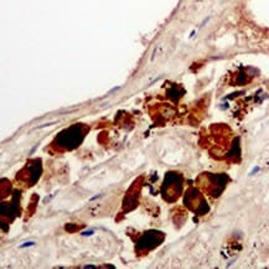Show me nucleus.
Listing matches in <instances>:
<instances>
[{
    "mask_svg": "<svg viewBox=\"0 0 269 269\" xmlns=\"http://www.w3.org/2000/svg\"><path fill=\"white\" fill-rule=\"evenodd\" d=\"M258 170H259V168H258V166H256V168H254V169H253L252 171H250V175H253V174H256V173H257V171H258Z\"/></svg>",
    "mask_w": 269,
    "mask_h": 269,
    "instance_id": "39448f33",
    "label": "nucleus"
},
{
    "mask_svg": "<svg viewBox=\"0 0 269 269\" xmlns=\"http://www.w3.org/2000/svg\"><path fill=\"white\" fill-rule=\"evenodd\" d=\"M34 245H35V242L30 241V242H25L24 244H21L19 248H27V247H34Z\"/></svg>",
    "mask_w": 269,
    "mask_h": 269,
    "instance_id": "7ed1b4c3",
    "label": "nucleus"
},
{
    "mask_svg": "<svg viewBox=\"0 0 269 269\" xmlns=\"http://www.w3.org/2000/svg\"><path fill=\"white\" fill-rule=\"evenodd\" d=\"M85 268H87V269H92V268H96L94 266H86Z\"/></svg>",
    "mask_w": 269,
    "mask_h": 269,
    "instance_id": "0eeeda50",
    "label": "nucleus"
},
{
    "mask_svg": "<svg viewBox=\"0 0 269 269\" xmlns=\"http://www.w3.org/2000/svg\"><path fill=\"white\" fill-rule=\"evenodd\" d=\"M185 202H186V205H189L193 211L198 212L200 215H203V213H206L208 211L206 202L201 198V196L198 195V192L196 190H191V191L187 192Z\"/></svg>",
    "mask_w": 269,
    "mask_h": 269,
    "instance_id": "f257e3e1",
    "label": "nucleus"
},
{
    "mask_svg": "<svg viewBox=\"0 0 269 269\" xmlns=\"http://www.w3.org/2000/svg\"><path fill=\"white\" fill-rule=\"evenodd\" d=\"M210 180V185H208V190L212 196H218L222 192V190L226 186V176L225 175H208L207 176ZM207 189V185H206Z\"/></svg>",
    "mask_w": 269,
    "mask_h": 269,
    "instance_id": "f03ea898",
    "label": "nucleus"
},
{
    "mask_svg": "<svg viewBox=\"0 0 269 269\" xmlns=\"http://www.w3.org/2000/svg\"><path fill=\"white\" fill-rule=\"evenodd\" d=\"M93 233H94V231H92V229H91V231H83L81 234H82V236H92Z\"/></svg>",
    "mask_w": 269,
    "mask_h": 269,
    "instance_id": "20e7f679",
    "label": "nucleus"
},
{
    "mask_svg": "<svg viewBox=\"0 0 269 269\" xmlns=\"http://www.w3.org/2000/svg\"><path fill=\"white\" fill-rule=\"evenodd\" d=\"M99 197H101V195H97V196H94V197L91 198V201H94V200H97V198H99Z\"/></svg>",
    "mask_w": 269,
    "mask_h": 269,
    "instance_id": "423d86ee",
    "label": "nucleus"
}]
</instances>
